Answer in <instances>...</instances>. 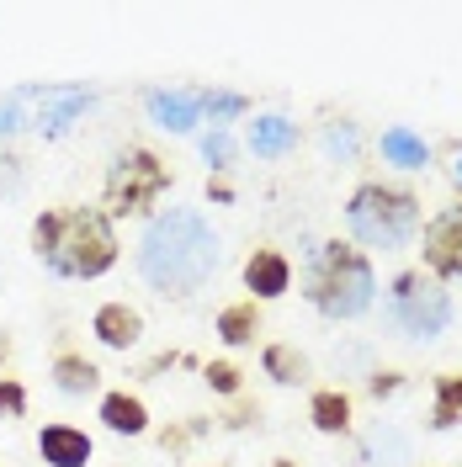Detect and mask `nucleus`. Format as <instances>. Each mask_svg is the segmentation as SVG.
I'll list each match as a JSON object with an SVG mask.
<instances>
[{"instance_id": "7ed1b4c3", "label": "nucleus", "mask_w": 462, "mask_h": 467, "mask_svg": "<svg viewBox=\"0 0 462 467\" xmlns=\"http://www.w3.org/2000/svg\"><path fill=\"white\" fill-rule=\"evenodd\" d=\"M303 297L319 319L351 324L377 303V271L373 255L356 250L351 239H319L303 265Z\"/></svg>"}, {"instance_id": "423d86ee", "label": "nucleus", "mask_w": 462, "mask_h": 467, "mask_svg": "<svg viewBox=\"0 0 462 467\" xmlns=\"http://www.w3.org/2000/svg\"><path fill=\"white\" fill-rule=\"evenodd\" d=\"M388 324L404 340H441L452 329V292L436 276H425L420 265H409L388 287Z\"/></svg>"}, {"instance_id": "bb28decb", "label": "nucleus", "mask_w": 462, "mask_h": 467, "mask_svg": "<svg viewBox=\"0 0 462 467\" xmlns=\"http://www.w3.org/2000/svg\"><path fill=\"white\" fill-rule=\"evenodd\" d=\"M324 149H330V154H356V122H346V117H341V128H335V122H330V133H324Z\"/></svg>"}, {"instance_id": "6ab92c4d", "label": "nucleus", "mask_w": 462, "mask_h": 467, "mask_svg": "<svg viewBox=\"0 0 462 467\" xmlns=\"http://www.w3.org/2000/svg\"><path fill=\"white\" fill-rule=\"evenodd\" d=\"M462 420V367L431 378V431H452Z\"/></svg>"}, {"instance_id": "9b49d317", "label": "nucleus", "mask_w": 462, "mask_h": 467, "mask_svg": "<svg viewBox=\"0 0 462 467\" xmlns=\"http://www.w3.org/2000/svg\"><path fill=\"white\" fill-rule=\"evenodd\" d=\"M90 335L101 340L107 350H133L144 340V314L133 308V303H101L96 314H90Z\"/></svg>"}, {"instance_id": "ddd939ff", "label": "nucleus", "mask_w": 462, "mask_h": 467, "mask_svg": "<svg viewBox=\"0 0 462 467\" xmlns=\"http://www.w3.org/2000/svg\"><path fill=\"white\" fill-rule=\"evenodd\" d=\"M245 144L256 160H288L292 149H298V122L282 112H260L250 122V133H245Z\"/></svg>"}, {"instance_id": "0eeeda50", "label": "nucleus", "mask_w": 462, "mask_h": 467, "mask_svg": "<svg viewBox=\"0 0 462 467\" xmlns=\"http://www.w3.org/2000/svg\"><path fill=\"white\" fill-rule=\"evenodd\" d=\"M420 261H425L420 271L436 276L441 287L446 282H462V197L420 223Z\"/></svg>"}, {"instance_id": "9d476101", "label": "nucleus", "mask_w": 462, "mask_h": 467, "mask_svg": "<svg viewBox=\"0 0 462 467\" xmlns=\"http://www.w3.org/2000/svg\"><path fill=\"white\" fill-rule=\"evenodd\" d=\"M37 457H43L48 467H86L90 457H96V441H90L80 425L54 420V425L37 431Z\"/></svg>"}, {"instance_id": "4468645a", "label": "nucleus", "mask_w": 462, "mask_h": 467, "mask_svg": "<svg viewBox=\"0 0 462 467\" xmlns=\"http://www.w3.org/2000/svg\"><path fill=\"white\" fill-rule=\"evenodd\" d=\"M149 117L171 133H192L203 122V107H197V90H149L144 96Z\"/></svg>"}, {"instance_id": "aec40b11", "label": "nucleus", "mask_w": 462, "mask_h": 467, "mask_svg": "<svg viewBox=\"0 0 462 467\" xmlns=\"http://www.w3.org/2000/svg\"><path fill=\"white\" fill-rule=\"evenodd\" d=\"M260 372L271 382H282V388L309 382V356L298 346H288V340H271V346H260Z\"/></svg>"}, {"instance_id": "412c9836", "label": "nucleus", "mask_w": 462, "mask_h": 467, "mask_svg": "<svg viewBox=\"0 0 462 467\" xmlns=\"http://www.w3.org/2000/svg\"><path fill=\"white\" fill-rule=\"evenodd\" d=\"M192 90H197V107H203L218 128H229L234 117L250 112V96H239V90H207V86H192Z\"/></svg>"}, {"instance_id": "dca6fc26", "label": "nucleus", "mask_w": 462, "mask_h": 467, "mask_svg": "<svg viewBox=\"0 0 462 467\" xmlns=\"http://www.w3.org/2000/svg\"><path fill=\"white\" fill-rule=\"evenodd\" d=\"M54 388L64 393V399H90V393H101V367H96L90 356L64 346L54 356Z\"/></svg>"}, {"instance_id": "f257e3e1", "label": "nucleus", "mask_w": 462, "mask_h": 467, "mask_svg": "<svg viewBox=\"0 0 462 467\" xmlns=\"http://www.w3.org/2000/svg\"><path fill=\"white\" fill-rule=\"evenodd\" d=\"M218 271V234L197 207H165L139 239V276L160 297H192Z\"/></svg>"}, {"instance_id": "20e7f679", "label": "nucleus", "mask_w": 462, "mask_h": 467, "mask_svg": "<svg viewBox=\"0 0 462 467\" xmlns=\"http://www.w3.org/2000/svg\"><path fill=\"white\" fill-rule=\"evenodd\" d=\"M425 202L415 186L399 181H356L346 197V229L356 250H404L409 239H420Z\"/></svg>"}, {"instance_id": "cd10ccee", "label": "nucleus", "mask_w": 462, "mask_h": 467, "mask_svg": "<svg viewBox=\"0 0 462 467\" xmlns=\"http://www.w3.org/2000/svg\"><path fill=\"white\" fill-rule=\"evenodd\" d=\"M154 441H160V451H171V457H186V446H192L197 436H192V425L181 420V425H165V431H160Z\"/></svg>"}, {"instance_id": "2f4dec72", "label": "nucleus", "mask_w": 462, "mask_h": 467, "mask_svg": "<svg viewBox=\"0 0 462 467\" xmlns=\"http://www.w3.org/2000/svg\"><path fill=\"white\" fill-rule=\"evenodd\" d=\"M271 467H298V462H292V457H277V462H271Z\"/></svg>"}, {"instance_id": "a878e982", "label": "nucleus", "mask_w": 462, "mask_h": 467, "mask_svg": "<svg viewBox=\"0 0 462 467\" xmlns=\"http://www.w3.org/2000/svg\"><path fill=\"white\" fill-rule=\"evenodd\" d=\"M399 388H404V372L383 367V372H373V378H367V399H377V404H383V399H394Z\"/></svg>"}, {"instance_id": "c756f323", "label": "nucleus", "mask_w": 462, "mask_h": 467, "mask_svg": "<svg viewBox=\"0 0 462 467\" xmlns=\"http://www.w3.org/2000/svg\"><path fill=\"white\" fill-rule=\"evenodd\" d=\"M452 186H457V197H462V154H457V165H452Z\"/></svg>"}, {"instance_id": "39448f33", "label": "nucleus", "mask_w": 462, "mask_h": 467, "mask_svg": "<svg viewBox=\"0 0 462 467\" xmlns=\"http://www.w3.org/2000/svg\"><path fill=\"white\" fill-rule=\"evenodd\" d=\"M175 186L165 154L149 144H122L112 154V165L101 175V213L107 218H149L154 207L165 202V192Z\"/></svg>"}, {"instance_id": "b1692460", "label": "nucleus", "mask_w": 462, "mask_h": 467, "mask_svg": "<svg viewBox=\"0 0 462 467\" xmlns=\"http://www.w3.org/2000/svg\"><path fill=\"white\" fill-rule=\"evenodd\" d=\"M203 160L213 165V171H229V160H234V139H229V128H213L203 139Z\"/></svg>"}, {"instance_id": "6e6552de", "label": "nucleus", "mask_w": 462, "mask_h": 467, "mask_svg": "<svg viewBox=\"0 0 462 467\" xmlns=\"http://www.w3.org/2000/svg\"><path fill=\"white\" fill-rule=\"evenodd\" d=\"M90 107H96V90L90 86H32V128L43 139H58Z\"/></svg>"}, {"instance_id": "1a4fd4ad", "label": "nucleus", "mask_w": 462, "mask_h": 467, "mask_svg": "<svg viewBox=\"0 0 462 467\" xmlns=\"http://www.w3.org/2000/svg\"><path fill=\"white\" fill-rule=\"evenodd\" d=\"M245 292H250L256 303H277V297L292 292V261L277 244H256V250L245 255Z\"/></svg>"}, {"instance_id": "4be33fe9", "label": "nucleus", "mask_w": 462, "mask_h": 467, "mask_svg": "<svg viewBox=\"0 0 462 467\" xmlns=\"http://www.w3.org/2000/svg\"><path fill=\"white\" fill-rule=\"evenodd\" d=\"M203 382L218 399H239V393H245V367L229 361V356H224V361H203Z\"/></svg>"}, {"instance_id": "393cba45", "label": "nucleus", "mask_w": 462, "mask_h": 467, "mask_svg": "<svg viewBox=\"0 0 462 467\" xmlns=\"http://www.w3.org/2000/svg\"><path fill=\"white\" fill-rule=\"evenodd\" d=\"M250 425H260V404L250 399V393H239V399H229V414H224V431H250Z\"/></svg>"}, {"instance_id": "f03ea898", "label": "nucleus", "mask_w": 462, "mask_h": 467, "mask_svg": "<svg viewBox=\"0 0 462 467\" xmlns=\"http://www.w3.org/2000/svg\"><path fill=\"white\" fill-rule=\"evenodd\" d=\"M32 255L58 282H101L122 261L117 223L90 202H58L32 218Z\"/></svg>"}, {"instance_id": "c85d7f7f", "label": "nucleus", "mask_w": 462, "mask_h": 467, "mask_svg": "<svg viewBox=\"0 0 462 467\" xmlns=\"http://www.w3.org/2000/svg\"><path fill=\"white\" fill-rule=\"evenodd\" d=\"M207 202H234V186L224 175H207Z\"/></svg>"}, {"instance_id": "f8f14e48", "label": "nucleus", "mask_w": 462, "mask_h": 467, "mask_svg": "<svg viewBox=\"0 0 462 467\" xmlns=\"http://www.w3.org/2000/svg\"><path fill=\"white\" fill-rule=\"evenodd\" d=\"M96 420L112 431V436H149V404L128 388H107L101 404H96Z\"/></svg>"}, {"instance_id": "5701e85b", "label": "nucleus", "mask_w": 462, "mask_h": 467, "mask_svg": "<svg viewBox=\"0 0 462 467\" xmlns=\"http://www.w3.org/2000/svg\"><path fill=\"white\" fill-rule=\"evenodd\" d=\"M27 382L11 378V372H0V420H22L27 414Z\"/></svg>"}, {"instance_id": "2eb2a0df", "label": "nucleus", "mask_w": 462, "mask_h": 467, "mask_svg": "<svg viewBox=\"0 0 462 467\" xmlns=\"http://www.w3.org/2000/svg\"><path fill=\"white\" fill-rule=\"evenodd\" d=\"M260 324H266V314H260L256 297H234V303H224V308H218L213 329H218V340H224L229 350H239V346H256Z\"/></svg>"}, {"instance_id": "7c9ffc66", "label": "nucleus", "mask_w": 462, "mask_h": 467, "mask_svg": "<svg viewBox=\"0 0 462 467\" xmlns=\"http://www.w3.org/2000/svg\"><path fill=\"white\" fill-rule=\"evenodd\" d=\"M5 356H11V340H5V335H0V361H5Z\"/></svg>"}, {"instance_id": "f3484780", "label": "nucleus", "mask_w": 462, "mask_h": 467, "mask_svg": "<svg viewBox=\"0 0 462 467\" xmlns=\"http://www.w3.org/2000/svg\"><path fill=\"white\" fill-rule=\"evenodd\" d=\"M377 154H383V165H399V171H425V165H431V144H425L415 128H404V122L383 128Z\"/></svg>"}, {"instance_id": "a211bd4d", "label": "nucleus", "mask_w": 462, "mask_h": 467, "mask_svg": "<svg viewBox=\"0 0 462 467\" xmlns=\"http://www.w3.org/2000/svg\"><path fill=\"white\" fill-rule=\"evenodd\" d=\"M351 393L346 388H314L309 393V425L319 436H351Z\"/></svg>"}]
</instances>
